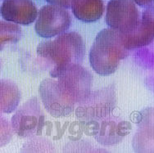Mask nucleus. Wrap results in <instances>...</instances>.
I'll use <instances>...</instances> for the list:
<instances>
[{
    "instance_id": "6e6552de",
    "label": "nucleus",
    "mask_w": 154,
    "mask_h": 153,
    "mask_svg": "<svg viewBox=\"0 0 154 153\" xmlns=\"http://www.w3.org/2000/svg\"><path fill=\"white\" fill-rule=\"evenodd\" d=\"M93 124L91 134L96 141L103 146H113L122 141L131 130V124L116 115L106 117L94 121H89Z\"/></svg>"
},
{
    "instance_id": "ddd939ff",
    "label": "nucleus",
    "mask_w": 154,
    "mask_h": 153,
    "mask_svg": "<svg viewBox=\"0 0 154 153\" xmlns=\"http://www.w3.org/2000/svg\"><path fill=\"white\" fill-rule=\"evenodd\" d=\"M122 38L124 46L129 51L147 46L152 42L154 35L148 30L142 21H140L136 26L131 31L122 33Z\"/></svg>"
},
{
    "instance_id": "39448f33",
    "label": "nucleus",
    "mask_w": 154,
    "mask_h": 153,
    "mask_svg": "<svg viewBox=\"0 0 154 153\" xmlns=\"http://www.w3.org/2000/svg\"><path fill=\"white\" fill-rule=\"evenodd\" d=\"M45 115L39 101L33 97L21 105L12 117V130L21 138H30L40 133L45 125Z\"/></svg>"
},
{
    "instance_id": "6ab92c4d",
    "label": "nucleus",
    "mask_w": 154,
    "mask_h": 153,
    "mask_svg": "<svg viewBox=\"0 0 154 153\" xmlns=\"http://www.w3.org/2000/svg\"><path fill=\"white\" fill-rule=\"evenodd\" d=\"M137 5L140 7H149L154 3V0H133Z\"/></svg>"
},
{
    "instance_id": "7ed1b4c3",
    "label": "nucleus",
    "mask_w": 154,
    "mask_h": 153,
    "mask_svg": "<svg viewBox=\"0 0 154 153\" xmlns=\"http://www.w3.org/2000/svg\"><path fill=\"white\" fill-rule=\"evenodd\" d=\"M116 93L115 84H110L97 91L90 92L82 102L78 104L75 115L87 122L103 119L115 109Z\"/></svg>"
},
{
    "instance_id": "9b49d317",
    "label": "nucleus",
    "mask_w": 154,
    "mask_h": 153,
    "mask_svg": "<svg viewBox=\"0 0 154 153\" xmlns=\"http://www.w3.org/2000/svg\"><path fill=\"white\" fill-rule=\"evenodd\" d=\"M1 15L8 21L29 26L38 17V9L31 0H5Z\"/></svg>"
},
{
    "instance_id": "0eeeda50",
    "label": "nucleus",
    "mask_w": 154,
    "mask_h": 153,
    "mask_svg": "<svg viewBox=\"0 0 154 153\" xmlns=\"http://www.w3.org/2000/svg\"><path fill=\"white\" fill-rule=\"evenodd\" d=\"M141 21L133 0H110L107 5L106 23L119 32L131 31Z\"/></svg>"
},
{
    "instance_id": "9d476101",
    "label": "nucleus",
    "mask_w": 154,
    "mask_h": 153,
    "mask_svg": "<svg viewBox=\"0 0 154 153\" xmlns=\"http://www.w3.org/2000/svg\"><path fill=\"white\" fill-rule=\"evenodd\" d=\"M138 125L133 147L138 152H154V108H145L137 115Z\"/></svg>"
},
{
    "instance_id": "20e7f679",
    "label": "nucleus",
    "mask_w": 154,
    "mask_h": 153,
    "mask_svg": "<svg viewBox=\"0 0 154 153\" xmlns=\"http://www.w3.org/2000/svg\"><path fill=\"white\" fill-rule=\"evenodd\" d=\"M57 78L62 93L75 105L82 102L91 92L92 74L80 64L66 68Z\"/></svg>"
},
{
    "instance_id": "a211bd4d",
    "label": "nucleus",
    "mask_w": 154,
    "mask_h": 153,
    "mask_svg": "<svg viewBox=\"0 0 154 153\" xmlns=\"http://www.w3.org/2000/svg\"><path fill=\"white\" fill-rule=\"evenodd\" d=\"M50 4L56 5V6L61 7L63 8L68 9L71 7V2L72 0H45Z\"/></svg>"
},
{
    "instance_id": "2eb2a0df",
    "label": "nucleus",
    "mask_w": 154,
    "mask_h": 153,
    "mask_svg": "<svg viewBox=\"0 0 154 153\" xmlns=\"http://www.w3.org/2000/svg\"><path fill=\"white\" fill-rule=\"evenodd\" d=\"M22 35L21 27L15 24L1 21V49L4 45L17 43Z\"/></svg>"
},
{
    "instance_id": "f3484780",
    "label": "nucleus",
    "mask_w": 154,
    "mask_h": 153,
    "mask_svg": "<svg viewBox=\"0 0 154 153\" xmlns=\"http://www.w3.org/2000/svg\"><path fill=\"white\" fill-rule=\"evenodd\" d=\"M141 21L144 26L154 35V5L148 7L143 11L141 17Z\"/></svg>"
},
{
    "instance_id": "423d86ee",
    "label": "nucleus",
    "mask_w": 154,
    "mask_h": 153,
    "mask_svg": "<svg viewBox=\"0 0 154 153\" xmlns=\"http://www.w3.org/2000/svg\"><path fill=\"white\" fill-rule=\"evenodd\" d=\"M71 24V15L66 9L50 4L38 11L35 29L42 38H54L66 32Z\"/></svg>"
},
{
    "instance_id": "f257e3e1",
    "label": "nucleus",
    "mask_w": 154,
    "mask_h": 153,
    "mask_svg": "<svg viewBox=\"0 0 154 153\" xmlns=\"http://www.w3.org/2000/svg\"><path fill=\"white\" fill-rule=\"evenodd\" d=\"M38 59L50 75L57 78L71 66L81 64L85 54V45L80 34L66 32L54 40L41 42L37 47Z\"/></svg>"
},
{
    "instance_id": "4468645a",
    "label": "nucleus",
    "mask_w": 154,
    "mask_h": 153,
    "mask_svg": "<svg viewBox=\"0 0 154 153\" xmlns=\"http://www.w3.org/2000/svg\"><path fill=\"white\" fill-rule=\"evenodd\" d=\"M0 103L1 112L11 113L14 112L21 99V93L17 85L10 80H2L0 83Z\"/></svg>"
},
{
    "instance_id": "1a4fd4ad",
    "label": "nucleus",
    "mask_w": 154,
    "mask_h": 153,
    "mask_svg": "<svg viewBox=\"0 0 154 153\" xmlns=\"http://www.w3.org/2000/svg\"><path fill=\"white\" fill-rule=\"evenodd\" d=\"M38 92L46 111L54 117L67 116L74 111L75 104L62 93L58 81L45 79L40 84Z\"/></svg>"
},
{
    "instance_id": "dca6fc26",
    "label": "nucleus",
    "mask_w": 154,
    "mask_h": 153,
    "mask_svg": "<svg viewBox=\"0 0 154 153\" xmlns=\"http://www.w3.org/2000/svg\"><path fill=\"white\" fill-rule=\"evenodd\" d=\"M54 148L50 141L44 138H35L28 141L22 147L21 151L38 152V151H54Z\"/></svg>"
},
{
    "instance_id": "f03ea898",
    "label": "nucleus",
    "mask_w": 154,
    "mask_h": 153,
    "mask_svg": "<svg viewBox=\"0 0 154 153\" xmlns=\"http://www.w3.org/2000/svg\"><path fill=\"white\" fill-rule=\"evenodd\" d=\"M130 51L125 48L122 34L114 29H104L98 33L89 51V62L96 73L109 75L114 73L120 61L127 57Z\"/></svg>"
},
{
    "instance_id": "f8f14e48",
    "label": "nucleus",
    "mask_w": 154,
    "mask_h": 153,
    "mask_svg": "<svg viewBox=\"0 0 154 153\" xmlns=\"http://www.w3.org/2000/svg\"><path fill=\"white\" fill-rule=\"evenodd\" d=\"M71 8L75 17L86 23L99 20L105 11L103 0H72Z\"/></svg>"
}]
</instances>
